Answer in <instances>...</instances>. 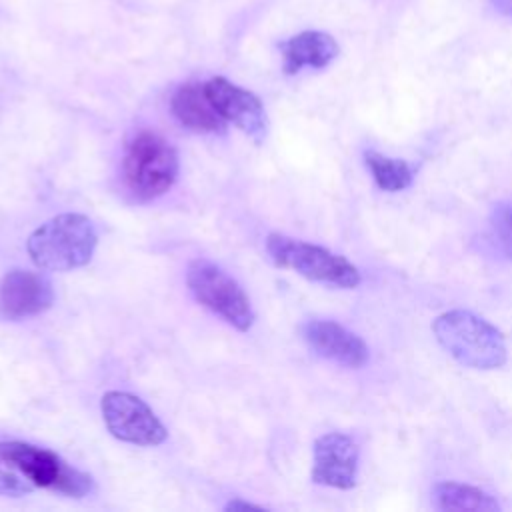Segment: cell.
<instances>
[{
    "mask_svg": "<svg viewBox=\"0 0 512 512\" xmlns=\"http://www.w3.org/2000/svg\"><path fill=\"white\" fill-rule=\"evenodd\" d=\"M36 490L86 498L94 492V480L48 448L0 442V496L20 498Z\"/></svg>",
    "mask_w": 512,
    "mask_h": 512,
    "instance_id": "cell-1",
    "label": "cell"
},
{
    "mask_svg": "<svg viewBox=\"0 0 512 512\" xmlns=\"http://www.w3.org/2000/svg\"><path fill=\"white\" fill-rule=\"evenodd\" d=\"M98 246L94 224L76 212L58 214L40 224L26 240L30 260L52 272H66L86 266Z\"/></svg>",
    "mask_w": 512,
    "mask_h": 512,
    "instance_id": "cell-2",
    "label": "cell"
},
{
    "mask_svg": "<svg viewBox=\"0 0 512 512\" xmlns=\"http://www.w3.org/2000/svg\"><path fill=\"white\" fill-rule=\"evenodd\" d=\"M438 344L460 364L494 370L506 362V344L496 326L470 310H450L432 322Z\"/></svg>",
    "mask_w": 512,
    "mask_h": 512,
    "instance_id": "cell-3",
    "label": "cell"
},
{
    "mask_svg": "<svg viewBox=\"0 0 512 512\" xmlns=\"http://www.w3.org/2000/svg\"><path fill=\"white\" fill-rule=\"evenodd\" d=\"M178 154L160 134L142 130L126 146L122 174L136 200L148 202L166 194L178 178Z\"/></svg>",
    "mask_w": 512,
    "mask_h": 512,
    "instance_id": "cell-4",
    "label": "cell"
},
{
    "mask_svg": "<svg viewBox=\"0 0 512 512\" xmlns=\"http://www.w3.org/2000/svg\"><path fill=\"white\" fill-rule=\"evenodd\" d=\"M266 252L278 268L292 270L312 282L338 288H356L362 282L358 268L348 258L318 244L274 232L266 238Z\"/></svg>",
    "mask_w": 512,
    "mask_h": 512,
    "instance_id": "cell-5",
    "label": "cell"
},
{
    "mask_svg": "<svg viewBox=\"0 0 512 512\" xmlns=\"http://www.w3.org/2000/svg\"><path fill=\"white\" fill-rule=\"evenodd\" d=\"M186 284L204 308L224 318L240 332L252 328L256 314L242 286L210 260L196 258L188 264Z\"/></svg>",
    "mask_w": 512,
    "mask_h": 512,
    "instance_id": "cell-6",
    "label": "cell"
},
{
    "mask_svg": "<svg viewBox=\"0 0 512 512\" xmlns=\"http://www.w3.org/2000/svg\"><path fill=\"white\" fill-rule=\"evenodd\" d=\"M100 410L108 432L120 442L134 446H158L168 436L152 408L130 392L108 390L100 400Z\"/></svg>",
    "mask_w": 512,
    "mask_h": 512,
    "instance_id": "cell-7",
    "label": "cell"
},
{
    "mask_svg": "<svg viewBox=\"0 0 512 512\" xmlns=\"http://www.w3.org/2000/svg\"><path fill=\"white\" fill-rule=\"evenodd\" d=\"M360 448L344 432H326L314 440L312 448V482L328 488L350 490L358 478Z\"/></svg>",
    "mask_w": 512,
    "mask_h": 512,
    "instance_id": "cell-8",
    "label": "cell"
},
{
    "mask_svg": "<svg viewBox=\"0 0 512 512\" xmlns=\"http://www.w3.org/2000/svg\"><path fill=\"white\" fill-rule=\"evenodd\" d=\"M204 90L212 102V106L218 110V114L226 120L232 122L236 128H240L246 136H250L254 142H264L268 134V116L264 110V104L260 98L222 78L214 76L204 84Z\"/></svg>",
    "mask_w": 512,
    "mask_h": 512,
    "instance_id": "cell-9",
    "label": "cell"
},
{
    "mask_svg": "<svg viewBox=\"0 0 512 512\" xmlns=\"http://www.w3.org/2000/svg\"><path fill=\"white\" fill-rule=\"evenodd\" d=\"M54 302V290L46 276L14 268L0 282V318L22 320L46 312Z\"/></svg>",
    "mask_w": 512,
    "mask_h": 512,
    "instance_id": "cell-10",
    "label": "cell"
},
{
    "mask_svg": "<svg viewBox=\"0 0 512 512\" xmlns=\"http://www.w3.org/2000/svg\"><path fill=\"white\" fill-rule=\"evenodd\" d=\"M302 334H304V340L308 342V346L316 354H320L332 362H338L342 366L360 368L370 358V350H368L366 342L358 334L350 332L348 328H344L338 322L310 320L304 324Z\"/></svg>",
    "mask_w": 512,
    "mask_h": 512,
    "instance_id": "cell-11",
    "label": "cell"
},
{
    "mask_svg": "<svg viewBox=\"0 0 512 512\" xmlns=\"http://www.w3.org/2000/svg\"><path fill=\"white\" fill-rule=\"evenodd\" d=\"M340 48L338 42L320 30H304L280 44L282 54V70L292 76L304 68L322 70L336 56Z\"/></svg>",
    "mask_w": 512,
    "mask_h": 512,
    "instance_id": "cell-12",
    "label": "cell"
},
{
    "mask_svg": "<svg viewBox=\"0 0 512 512\" xmlns=\"http://www.w3.org/2000/svg\"><path fill=\"white\" fill-rule=\"evenodd\" d=\"M170 110L174 118L192 132L216 134L224 130L226 120L212 106L204 84H182L170 98Z\"/></svg>",
    "mask_w": 512,
    "mask_h": 512,
    "instance_id": "cell-13",
    "label": "cell"
},
{
    "mask_svg": "<svg viewBox=\"0 0 512 512\" xmlns=\"http://www.w3.org/2000/svg\"><path fill=\"white\" fill-rule=\"evenodd\" d=\"M432 504L438 510H472V512L500 510V504L492 494L460 482H436L432 486Z\"/></svg>",
    "mask_w": 512,
    "mask_h": 512,
    "instance_id": "cell-14",
    "label": "cell"
},
{
    "mask_svg": "<svg viewBox=\"0 0 512 512\" xmlns=\"http://www.w3.org/2000/svg\"><path fill=\"white\" fill-rule=\"evenodd\" d=\"M364 162L380 190L400 192L412 184V168L404 160L384 156L376 150H366Z\"/></svg>",
    "mask_w": 512,
    "mask_h": 512,
    "instance_id": "cell-15",
    "label": "cell"
},
{
    "mask_svg": "<svg viewBox=\"0 0 512 512\" xmlns=\"http://www.w3.org/2000/svg\"><path fill=\"white\" fill-rule=\"evenodd\" d=\"M490 224L500 248L512 258V204L498 202L490 212Z\"/></svg>",
    "mask_w": 512,
    "mask_h": 512,
    "instance_id": "cell-16",
    "label": "cell"
},
{
    "mask_svg": "<svg viewBox=\"0 0 512 512\" xmlns=\"http://www.w3.org/2000/svg\"><path fill=\"white\" fill-rule=\"evenodd\" d=\"M224 510H228V512H238V510H262V506L252 504V502H244V500H240V498H234V500H230V502L224 506Z\"/></svg>",
    "mask_w": 512,
    "mask_h": 512,
    "instance_id": "cell-17",
    "label": "cell"
},
{
    "mask_svg": "<svg viewBox=\"0 0 512 512\" xmlns=\"http://www.w3.org/2000/svg\"><path fill=\"white\" fill-rule=\"evenodd\" d=\"M492 4L496 6L498 12H502V14H512V0H492Z\"/></svg>",
    "mask_w": 512,
    "mask_h": 512,
    "instance_id": "cell-18",
    "label": "cell"
}]
</instances>
